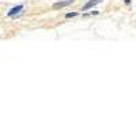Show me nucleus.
I'll return each mask as SVG.
<instances>
[{"label": "nucleus", "mask_w": 136, "mask_h": 136, "mask_svg": "<svg viewBox=\"0 0 136 136\" xmlns=\"http://www.w3.org/2000/svg\"><path fill=\"white\" fill-rule=\"evenodd\" d=\"M75 0H64V2H57L53 4V8L55 10H59V8H64L67 6H71V4H74Z\"/></svg>", "instance_id": "f257e3e1"}, {"label": "nucleus", "mask_w": 136, "mask_h": 136, "mask_svg": "<svg viewBox=\"0 0 136 136\" xmlns=\"http://www.w3.org/2000/svg\"><path fill=\"white\" fill-rule=\"evenodd\" d=\"M102 3V0H90V2H87L83 7H82V10L83 11H86V10H89V8H93L94 6H97V4H99Z\"/></svg>", "instance_id": "f03ea898"}, {"label": "nucleus", "mask_w": 136, "mask_h": 136, "mask_svg": "<svg viewBox=\"0 0 136 136\" xmlns=\"http://www.w3.org/2000/svg\"><path fill=\"white\" fill-rule=\"evenodd\" d=\"M22 10H23V6H16V7H14V8H11V10L7 12V16H14V15H16V14H19Z\"/></svg>", "instance_id": "7ed1b4c3"}, {"label": "nucleus", "mask_w": 136, "mask_h": 136, "mask_svg": "<svg viewBox=\"0 0 136 136\" xmlns=\"http://www.w3.org/2000/svg\"><path fill=\"white\" fill-rule=\"evenodd\" d=\"M76 15H78V12H68V14H65V18H74Z\"/></svg>", "instance_id": "20e7f679"}, {"label": "nucleus", "mask_w": 136, "mask_h": 136, "mask_svg": "<svg viewBox=\"0 0 136 136\" xmlns=\"http://www.w3.org/2000/svg\"><path fill=\"white\" fill-rule=\"evenodd\" d=\"M124 2L127 3V4H129V3H131V0H124Z\"/></svg>", "instance_id": "39448f33"}]
</instances>
